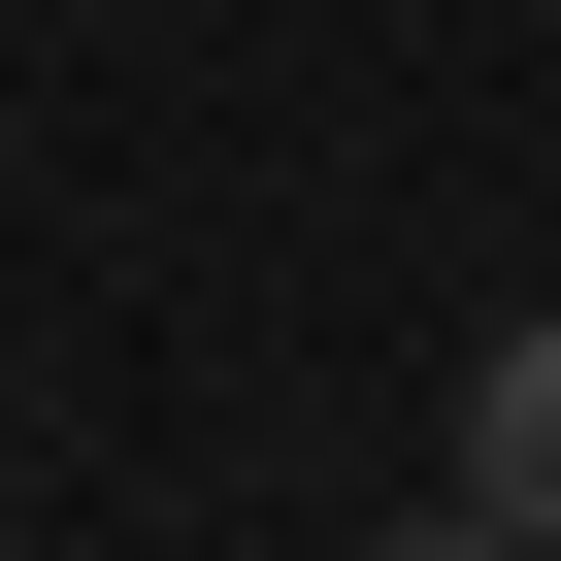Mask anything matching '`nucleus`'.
I'll use <instances>...</instances> for the list:
<instances>
[{"mask_svg":"<svg viewBox=\"0 0 561 561\" xmlns=\"http://www.w3.org/2000/svg\"><path fill=\"white\" fill-rule=\"evenodd\" d=\"M462 528H495V561H561V298L462 364Z\"/></svg>","mask_w":561,"mask_h":561,"instance_id":"1","label":"nucleus"}]
</instances>
